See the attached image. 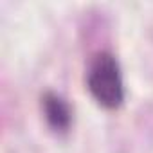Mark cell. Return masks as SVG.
I'll use <instances>...</instances> for the list:
<instances>
[{
    "label": "cell",
    "instance_id": "obj_1",
    "mask_svg": "<svg viewBox=\"0 0 153 153\" xmlns=\"http://www.w3.org/2000/svg\"><path fill=\"white\" fill-rule=\"evenodd\" d=\"M87 87L97 105L115 110L124 101V83L119 61L110 52H99L92 58L87 72Z\"/></svg>",
    "mask_w": 153,
    "mask_h": 153
},
{
    "label": "cell",
    "instance_id": "obj_2",
    "mask_svg": "<svg viewBox=\"0 0 153 153\" xmlns=\"http://www.w3.org/2000/svg\"><path fill=\"white\" fill-rule=\"evenodd\" d=\"M42 110H43L45 121L49 123V126L54 131H59L61 133V131H67L70 128V123H72L70 106L58 94L47 92L42 97Z\"/></svg>",
    "mask_w": 153,
    "mask_h": 153
}]
</instances>
